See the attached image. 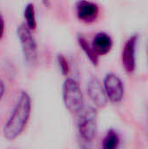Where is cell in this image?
Returning a JSON list of instances; mask_svg holds the SVG:
<instances>
[{"label":"cell","instance_id":"12","mask_svg":"<svg viewBox=\"0 0 148 149\" xmlns=\"http://www.w3.org/2000/svg\"><path fill=\"white\" fill-rule=\"evenodd\" d=\"M24 17L25 20V24L32 31L37 27V18L35 6L32 3H29L25 5L24 10Z\"/></svg>","mask_w":148,"mask_h":149},{"label":"cell","instance_id":"13","mask_svg":"<svg viewBox=\"0 0 148 149\" xmlns=\"http://www.w3.org/2000/svg\"><path fill=\"white\" fill-rule=\"evenodd\" d=\"M57 63L61 73L64 76H67L70 73L71 65L68 58L64 54H58L57 55Z\"/></svg>","mask_w":148,"mask_h":149},{"label":"cell","instance_id":"14","mask_svg":"<svg viewBox=\"0 0 148 149\" xmlns=\"http://www.w3.org/2000/svg\"><path fill=\"white\" fill-rule=\"evenodd\" d=\"M4 27H5V24H4V19H3V17L2 12L0 11V39L3 37V33H4Z\"/></svg>","mask_w":148,"mask_h":149},{"label":"cell","instance_id":"7","mask_svg":"<svg viewBox=\"0 0 148 149\" xmlns=\"http://www.w3.org/2000/svg\"><path fill=\"white\" fill-rule=\"evenodd\" d=\"M75 12L79 20L84 23H92L99 15V7L94 2L80 0L75 4Z\"/></svg>","mask_w":148,"mask_h":149},{"label":"cell","instance_id":"6","mask_svg":"<svg viewBox=\"0 0 148 149\" xmlns=\"http://www.w3.org/2000/svg\"><path fill=\"white\" fill-rule=\"evenodd\" d=\"M139 35H132L125 43L121 53V62L127 73H133L136 69V50Z\"/></svg>","mask_w":148,"mask_h":149},{"label":"cell","instance_id":"8","mask_svg":"<svg viewBox=\"0 0 148 149\" xmlns=\"http://www.w3.org/2000/svg\"><path fill=\"white\" fill-rule=\"evenodd\" d=\"M88 97L97 107H104L108 101L103 84L96 77H92L87 83Z\"/></svg>","mask_w":148,"mask_h":149},{"label":"cell","instance_id":"16","mask_svg":"<svg viewBox=\"0 0 148 149\" xmlns=\"http://www.w3.org/2000/svg\"><path fill=\"white\" fill-rule=\"evenodd\" d=\"M147 58H148V46H147Z\"/></svg>","mask_w":148,"mask_h":149},{"label":"cell","instance_id":"10","mask_svg":"<svg viewBox=\"0 0 148 149\" xmlns=\"http://www.w3.org/2000/svg\"><path fill=\"white\" fill-rule=\"evenodd\" d=\"M78 44L91 63L94 65H98L99 62V57L94 52L92 44L82 35L78 36Z\"/></svg>","mask_w":148,"mask_h":149},{"label":"cell","instance_id":"9","mask_svg":"<svg viewBox=\"0 0 148 149\" xmlns=\"http://www.w3.org/2000/svg\"><path fill=\"white\" fill-rule=\"evenodd\" d=\"M91 44L94 52L99 57L107 54L112 50L113 40L108 33L105 31H99L95 34Z\"/></svg>","mask_w":148,"mask_h":149},{"label":"cell","instance_id":"11","mask_svg":"<svg viewBox=\"0 0 148 149\" xmlns=\"http://www.w3.org/2000/svg\"><path fill=\"white\" fill-rule=\"evenodd\" d=\"M120 145V138L119 134L114 129L108 130L102 141V149H119Z\"/></svg>","mask_w":148,"mask_h":149},{"label":"cell","instance_id":"15","mask_svg":"<svg viewBox=\"0 0 148 149\" xmlns=\"http://www.w3.org/2000/svg\"><path fill=\"white\" fill-rule=\"evenodd\" d=\"M4 93H5V86H4V84H3V80L0 79V100H2V98H3V94H4Z\"/></svg>","mask_w":148,"mask_h":149},{"label":"cell","instance_id":"5","mask_svg":"<svg viewBox=\"0 0 148 149\" xmlns=\"http://www.w3.org/2000/svg\"><path fill=\"white\" fill-rule=\"evenodd\" d=\"M103 86L107 99L113 102H120L125 96V85L122 79L115 73H107L103 81Z\"/></svg>","mask_w":148,"mask_h":149},{"label":"cell","instance_id":"1","mask_svg":"<svg viewBox=\"0 0 148 149\" xmlns=\"http://www.w3.org/2000/svg\"><path fill=\"white\" fill-rule=\"evenodd\" d=\"M31 113V99L30 94L21 92L10 116L4 124L3 133L5 139L13 141L17 138L25 128Z\"/></svg>","mask_w":148,"mask_h":149},{"label":"cell","instance_id":"2","mask_svg":"<svg viewBox=\"0 0 148 149\" xmlns=\"http://www.w3.org/2000/svg\"><path fill=\"white\" fill-rule=\"evenodd\" d=\"M78 114L77 127L79 139L84 145L90 146L97 133V110L93 107H85Z\"/></svg>","mask_w":148,"mask_h":149},{"label":"cell","instance_id":"4","mask_svg":"<svg viewBox=\"0 0 148 149\" xmlns=\"http://www.w3.org/2000/svg\"><path fill=\"white\" fill-rule=\"evenodd\" d=\"M17 34L20 41L24 61L29 65H35L38 59V44L31 30L25 24H21L17 29Z\"/></svg>","mask_w":148,"mask_h":149},{"label":"cell","instance_id":"3","mask_svg":"<svg viewBox=\"0 0 148 149\" xmlns=\"http://www.w3.org/2000/svg\"><path fill=\"white\" fill-rule=\"evenodd\" d=\"M63 101L66 109L72 113H79L84 107V95L79 83L72 79L66 78L62 87Z\"/></svg>","mask_w":148,"mask_h":149}]
</instances>
